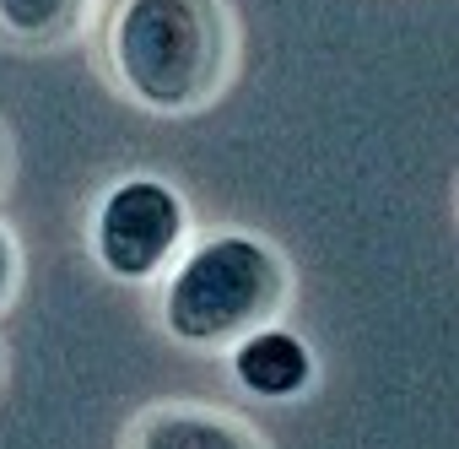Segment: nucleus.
<instances>
[{"label": "nucleus", "instance_id": "f257e3e1", "mask_svg": "<svg viewBox=\"0 0 459 449\" xmlns=\"http://www.w3.org/2000/svg\"><path fill=\"white\" fill-rule=\"evenodd\" d=\"M114 66L135 98L184 109L221 71V22L205 0H125L114 17Z\"/></svg>", "mask_w": 459, "mask_h": 449}, {"label": "nucleus", "instance_id": "f03ea898", "mask_svg": "<svg viewBox=\"0 0 459 449\" xmlns=\"http://www.w3.org/2000/svg\"><path fill=\"white\" fill-rule=\"evenodd\" d=\"M281 304V266L255 239H211L168 282V330L195 347L238 341Z\"/></svg>", "mask_w": 459, "mask_h": 449}, {"label": "nucleus", "instance_id": "7ed1b4c3", "mask_svg": "<svg viewBox=\"0 0 459 449\" xmlns=\"http://www.w3.org/2000/svg\"><path fill=\"white\" fill-rule=\"evenodd\" d=\"M184 239V206L157 179L119 184L98 211V255L114 277H152Z\"/></svg>", "mask_w": 459, "mask_h": 449}, {"label": "nucleus", "instance_id": "20e7f679", "mask_svg": "<svg viewBox=\"0 0 459 449\" xmlns=\"http://www.w3.org/2000/svg\"><path fill=\"white\" fill-rule=\"evenodd\" d=\"M233 374L249 395H265V401H287L308 384L314 374V357L298 336L287 330H249L238 347H233Z\"/></svg>", "mask_w": 459, "mask_h": 449}, {"label": "nucleus", "instance_id": "39448f33", "mask_svg": "<svg viewBox=\"0 0 459 449\" xmlns=\"http://www.w3.org/2000/svg\"><path fill=\"white\" fill-rule=\"evenodd\" d=\"M141 449H255L233 422L221 417H200V411H168L157 422H146Z\"/></svg>", "mask_w": 459, "mask_h": 449}, {"label": "nucleus", "instance_id": "423d86ee", "mask_svg": "<svg viewBox=\"0 0 459 449\" xmlns=\"http://www.w3.org/2000/svg\"><path fill=\"white\" fill-rule=\"evenodd\" d=\"M76 17H82V0H0V28L28 44H49L71 33Z\"/></svg>", "mask_w": 459, "mask_h": 449}, {"label": "nucleus", "instance_id": "0eeeda50", "mask_svg": "<svg viewBox=\"0 0 459 449\" xmlns=\"http://www.w3.org/2000/svg\"><path fill=\"white\" fill-rule=\"evenodd\" d=\"M6 287H12V239L0 233V298H6Z\"/></svg>", "mask_w": 459, "mask_h": 449}]
</instances>
